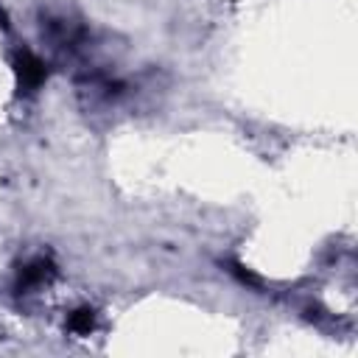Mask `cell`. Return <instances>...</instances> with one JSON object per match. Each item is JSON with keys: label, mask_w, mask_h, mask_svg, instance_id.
<instances>
[{"label": "cell", "mask_w": 358, "mask_h": 358, "mask_svg": "<svg viewBox=\"0 0 358 358\" xmlns=\"http://www.w3.org/2000/svg\"><path fill=\"white\" fill-rule=\"evenodd\" d=\"M36 28L45 48L70 62H84L92 53V31L76 0H39Z\"/></svg>", "instance_id": "obj_1"}, {"label": "cell", "mask_w": 358, "mask_h": 358, "mask_svg": "<svg viewBox=\"0 0 358 358\" xmlns=\"http://www.w3.org/2000/svg\"><path fill=\"white\" fill-rule=\"evenodd\" d=\"M11 67H14V73H17V87H20V92H36V90L45 84V78H48V62H45L39 53H34L31 48H25V45H20V48L14 50Z\"/></svg>", "instance_id": "obj_2"}, {"label": "cell", "mask_w": 358, "mask_h": 358, "mask_svg": "<svg viewBox=\"0 0 358 358\" xmlns=\"http://www.w3.org/2000/svg\"><path fill=\"white\" fill-rule=\"evenodd\" d=\"M53 277H56L53 263L45 260V257H34V260H28V263L20 268V274H17V288H20V294H31V291L48 288Z\"/></svg>", "instance_id": "obj_3"}, {"label": "cell", "mask_w": 358, "mask_h": 358, "mask_svg": "<svg viewBox=\"0 0 358 358\" xmlns=\"http://www.w3.org/2000/svg\"><path fill=\"white\" fill-rule=\"evenodd\" d=\"M67 330L76 333V336H87L95 330V310L92 308H78L70 313V322H67Z\"/></svg>", "instance_id": "obj_4"}]
</instances>
